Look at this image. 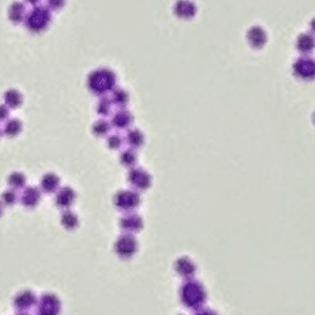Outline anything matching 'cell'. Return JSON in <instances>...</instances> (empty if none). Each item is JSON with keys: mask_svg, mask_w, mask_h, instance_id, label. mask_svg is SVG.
Here are the masks:
<instances>
[{"mask_svg": "<svg viewBox=\"0 0 315 315\" xmlns=\"http://www.w3.org/2000/svg\"><path fill=\"white\" fill-rule=\"evenodd\" d=\"M10 115V108L7 105L0 103V121H7Z\"/></svg>", "mask_w": 315, "mask_h": 315, "instance_id": "32", "label": "cell"}, {"mask_svg": "<svg viewBox=\"0 0 315 315\" xmlns=\"http://www.w3.org/2000/svg\"><path fill=\"white\" fill-rule=\"evenodd\" d=\"M37 302L38 299L34 292L30 290H22L13 299V306L17 310V312L25 314V312L30 311L37 305Z\"/></svg>", "mask_w": 315, "mask_h": 315, "instance_id": "9", "label": "cell"}, {"mask_svg": "<svg viewBox=\"0 0 315 315\" xmlns=\"http://www.w3.org/2000/svg\"><path fill=\"white\" fill-rule=\"evenodd\" d=\"M139 243L134 233H123L116 239L113 244V251L121 260H130L138 252Z\"/></svg>", "mask_w": 315, "mask_h": 315, "instance_id": "5", "label": "cell"}, {"mask_svg": "<svg viewBox=\"0 0 315 315\" xmlns=\"http://www.w3.org/2000/svg\"><path fill=\"white\" fill-rule=\"evenodd\" d=\"M141 203V197L134 189H121L113 196V206L122 212H134Z\"/></svg>", "mask_w": 315, "mask_h": 315, "instance_id": "4", "label": "cell"}, {"mask_svg": "<svg viewBox=\"0 0 315 315\" xmlns=\"http://www.w3.org/2000/svg\"><path fill=\"white\" fill-rule=\"evenodd\" d=\"M310 30L315 34V18H312L311 22H310Z\"/></svg>", "mask_w": 315, "mask_h": 315, "instance_id": "34", "label": "cell"}, {"mask_svg": "<svg viewBox=\"0 0 315 315\" xmlns=\"http://www.w3.org/2000/svg\"><path fill=\"white\" fill-rule=\"evenodd\" d=\"M122 144L123 139L117 134H113V135H110L107 138V146L111 150H118V149L122 148Z\"/></svg>", "mask_w": 315, "mask_h": 315, "instance_id": "30", "label": "cell"}, {"mask_svg": "<svg viewBox=\"0 0 315 315\" xmlns=\"http://www.w3.org/2000/svg\"><path fill=\"white\" fill-rule=\"evenodd\" d=\"M120 164L125 168H133L138 163V154L135 153L133 148L125 149L120 153Z\"/></svg>", "mask_w": 315, "mask_h": 315, "instance_id": "25", "label": "cell"}, {"mask_svg": "<svg viewBox=\"0 0 315 315\" xmlns=\"http://www.w3.org/2000/svg\"><path fill=\"white\" fill-rule=\"evenodd\" d=\"M181 302L192 310H198L206 302L207 292L203 285L194 279H185L179 290Z\"/></svg>", "mask_w": 315, "mask_h": 315, "instance_id": "2", "label": "cell"}, {"mask_svg": "<svg viewBox=\"0 0 315 315\" xmlns=\"http://www.w3.org/2000/svg\"><path fill=\"white\" fill-rule=\"evenodd\" d=\"M292 72L299 80H315V59L311 57H307V55L297 58L292 65Z\"/></svg>", "mask_w": 315, "mask_h": 315, "instance_id": "6", "label": "cell"}, {"mask_svg": "<svg viewBox=\"0 0 315 315\" xmlns=\"http://www.w3.org/2000/svg\"><path fill=\"white\" fill-rule=\"evenodd\" d=\"M76 201V192L71 186H63L58 189L54 203L60 209H70Z\"/></svg>", "mask_w": 315, "mask_h": 315, "instance_id": "13", "label": "cell"}, {"mask_svg": "<svg viewBox=\"0 0 315 315\" xmlns=\"http://www.w3.org/2000/svg\"><path fill=\"white\" fill-rule=\"evenodd\" d=\"M111 123L108 122L105 118H101V120H97L95 123L92 125V134L97 138H103L108 134V131L111 130Z\"/></svg>", "mask_w": 315, "mask_h": 315, "instance_id": "28", "label": "cell"}, {"mask_svg": "<svg viewBox=\"0 0 315 315\" xmlns=\"http://www.w3.org/2000/svg\"><path fill=\"white\" fill-rule=\"evenodd\" d=\"M27 9L22 2H13L8 8V19L13 24H20L25 20Z\"/></svg>", "mask_w": 315, "mask_h": 315, "instance_id": "17", "label": "cell"}, {"mask_svg": "<svg viewBox=\"0 0 315 315\" xmlns=\"http://www.w3.org/2000/svg\"><path fill=\"white\" fill-rule=\"evenodd\" d=\"M25 3H28L29 5L34 7V5H38L40 3V0H25Z\"/></svg>", "mask_w": 315, "mask_h": 315, "instance_id": "33", "label": "cell"}, {"mask_svg": "<svg viewBox=\"0 0 315 315\" xmlns=\"http://www.w3.org/2000/svg\"><path fill=\"white\" fill-rule=\"evenodd\" d=\"M116 87V73L107 67L91 71L87 76V88L96 96H103Z\"/></svg>", "mask_w": 315, "mask_h": 315, "instance_id": "1", "label": "cell"}, {"mask_svg": "<svg viewBox=\"0 0 315 315\" xmlns=\"http://www.w3.org/2000/svg\"><path fill=\"white\" fill-rule=\"evenodd\" d=\"M40 191L42 189L37 188V186H24L19 197L20 203L25 208H34V207H37L40 202V197H42Z\"/></svg>", "mask_w": 315, "mask_h": 315, "instance_id": "12", "label": "cell"}, {"mask_svg": "<svg viewBox=\"0 0 315 315\" xmlns=\"http://www.w3.org/2000/svg\"><path fill=\"white\" fill-rule=\"evenodd\" d=\"M4 214V204L0 202V218H2V216Z\"/></svg>", "mask_w": 315, "mask_h": 315, "instance_id": "35", "label": "cell"}, {"mask_svg": "<svg viewBox=\"0 0 315 315\" xmlns=\"http://www.w3.org/2000/svg\"><path fill=\"white\" fill-rule=\"evenodd\" d=\"M296 49L302 54H309L315 49V38L309 33H302L296 39Z\"/></svg>", "mask_w": 315, "mask_h": 315, "instance_id": "19", "label": "cell"}, {"mask_svg": "<svg viewBox=\"0 0 315 315\" xmlns=\"http://www.w3.org/2000/svg\"><path fill=\"white\" fill-rule=\"evenodd\" d=\"M174 270L183 279H191L197 271V266L189 257H179L174 264Z\"/></svg>", "mask_w": 315, "mask_h": 315, "instance_id": "15", "label": "cell"}, {"mask_svg": "<svg viewBox=\"0 0 315 315\" xmlns=\"http://www.w3.org/2000/svg\"><path fill=\"white\" fill-rule=\"evenodd\" d=\"M27 184V176L20 171H13L8 176V185L13 189H23Z\"/></svg>", "mask_w": 315, "mask_h": 315, "instance_id": "26", "label": "cell"}, {"mask_svg": "<svg viewBox=\"0 0 315 315\" xmlns=\"http://www.w3.org/2000/svg\"><path fill=\"white\" fill-rule=\"evenodd\" d=\"M4 102L10 110H18L24 102V97L17 88H9L4 93Z\"/></svg>", "mask_w": 315, "mask_h": 315, "instance_id": "20", "label": "cell"}, {"mask_svg": "<svg viewBox=\"0 0 315 315\" xmlns=\"http://www.w3.org/2000/svg\"><path fill=\"white\" fill-rule=\"evenodd\" d=\"M111 101L115 106L120 107H126V105L130 101V95H129L128 91L125 88L121 87H115L112 91H111Z\"/></svg>", "mask_w": 315, "mask_h": 315, "instance_id": "23", "label": "cell"}, {"mask_svg": "<svg viewBox=\"0 0 315 315\" xmlns=\"http://www.w3.org/2000/svg\"><path fill=\"white\" fill-rule=\"evenodd\" d=\"M60 185V178L54 173H47L42 176V180H40V189H42L44 193L50 194L54 193L59 189Z\"/></svg>", "mask_w": 315, "mask_h": 315, "instance_id": "18", "label": "cell"}, {"mask_svg": "<svg viewBox=\"0 0 315 315\" xmlns=\"http://www.w3.org/2000/svg\"><path fill=\"white\" fill-rule=\"evenodd\" d=\"M52 22V12L48 7H42V5H34L29 12L27 13L24 24L29 32L42 33L47 30Z\"/></svg>", "mask_w": 315, "mask_h": 315, "instance_id": "3", "label": "cell"}, {"mask_svg": "<svg viewBox=\"0 0 315 315\" xmlns=\"http://www.w3.org/2000/svg\"><path fill=\"white\" fill-rule=\"evenodd\" d=\"M112 101H111L110 97H107L106 95L101 96L100 100H98L97 105H96V112L100 116H107L110 115L111 110H112Z\"/></svg>", "mask_w": 315, "mask_h": 315, "instance_id": "27", "label": "cell"}, {"mask_svg": "<svg viewBox=\"0 0 315 315\" xmlns=\"http://www.w3.org/2000/svg\"><path fill=\"white\" fill-rule=\"evenodd\" d=\"M118 226L126 233H138V232H140L143 229L144 221L138 213L128 212V214L121 217L120 222H118Z\"/></svg>", "mask_w": 315, "mask_h": 315, "instance_id": "10", "label": "cell"}, {"mask_svg": "<svg viewBox=\"0 0 315 315\" xmlns=\"http://www.w3.org/2000/svg\"><path fill=\"white\" fill-rule=\"evenodd\" d=\"M60 309H62V302L59 297L52 292L43 294L37 302V312L39 315L59 314Z\"/></svg>", "mask_w": 315, "mask_h": 315, "instance_id": "7", "label": "cell"}, {"mask_svg": "<svg viewBox=\"0 0 315 315\" xmlns=\"http://www.w3.org/2000/svg\"><path fill=\"white\" fill-rule=\"evenodd\" d=\"M125 139L128 145L133 149H140L144 145V143H145V136L139 129H130V130H128Z\"/></svg>", "mask_w": 315, "mask_h": 315, "instance_id": "21", "label": "cell"}, {"mask_svg": "<svg viewBox=\"0 0 315 315\" xmlns=\"http://www.w3.org/2000/svg\"><path fill=\"white\" fill-rule=\"evenodd\" d=\"M134 122V116L133 113L129 110H126L125 107H120L112 116V120H111V125L113 126L117 130H126L131 126V123Z\"/></svg>", "mask_w": 315, "mask_h": 315, "instance_id": "14", "label": "cell"}, {"mask_svg": "<svg viewBox=\"0 0 315 315\" xmlns=\"http://www.w3.org/2000/svg\"><path fill=\"white\" fill-rule=\"evenodd\" d=\"M60 224L67 231H75L80 224V219H78V216L75 212H72L71 209H65L63 213L60 214Z\"/></svg>", "mask_w": 315, "mask_h": 315, "instance_id": "22", "label": "cell"}, {"mask_svg": "<svg viewBox=\"0 0 315 315\" xmlns=\"http://www.w3.org/2000/svg\"><path fill=\"white\" fill-rule=\"evenodd\" d=\"M247 42L251 45L252 48H256V49H260V48L264 47L267 42V34L264 29H262L260 25H255V27H251L247 32Z\"/></svg>", "mask_w": 315, "mask_h": 315, "instance_id": "16", "label": "cell"}, {"mask_svg": "<svg viewBox=\"0 0 315 315\" xmlns=\"http://www.w3.org/2000/svg\"><path fill=\"white\" fill-rule=\"evenodd\" d=\"M2 135H3V130H2V129H0V138H2Z\"/></svg>", "mask_w": 315, "mask_h": 315, "instance_id": "36", "label": "cell"}, {"mask_svg": "<svg viewBox=\"0 0 315 315\" xmlns=\"http://www.w3.org/2000/svg\"><path fill=\"white\" fill-rule=\"evenodd\" d=\"M312 118H314V123H315V113H314V116H312Z\"/></svg>", "mask_w": 315, "mask_h": 315, "instance_id": "37", "label": "cell"}, {"mask_svg": "<svg viewBox=\"0 0 315 315\" xmlns=\"http://www.w3.org/2000/svg\"><path fill=\"white\" fill-rule=\"evenodd\" d=\"M23 131V123L19 118H9L5 122L4 129H3V134L8 138H15L19 135Z\"/></svg>", "mask_w": 315, "mask_h": 315, "instance_id": "24", "label": "cell"}, {"mask_svg": "<svg viewBox=\"0 0 315 315\" xmlns=\"http://www.w3.org/2000/svg\"><path fill=\"white\" fill-rule=\"evenodd\" d=\"M128 181L136 191H148L151 186L153 179L151 175L144 168H130L128 174Z\"/></svg>", "mask_w": 315, "mask_h": 315, "instance_id": "8", "label": "cell"}, {"mask_svg": "<svg viewBox=\"0 0 315 315\" xmlns=\"http://www.w3.org/2000/svg\"><path fill=\"white\" fill-rule=\"evenodd\" d=\"M0 202H2L5 207L14 206L18 202V194L17 192H15V189L9 188L7 189V191L3 192V193L0 194Z\"/></svg>", "mask_w": 315, "mask_h": 315, "instance_id": "29", "label": "cell"}, {"mask_svg": "<svg viewBox=\"0 0 315 315\" xmlns=\"http://www.w3.org/2000/svg\"><path fill=\"white\" fill-rule=\"evenodd\" d=\"M47 2V7L49 8L50 12H59L66 7L67 0H45Z\"/></svg>", "mask_w": 315, "mask_h": 315, "instance_id": "31", "label": "cell"}, {"mask_svg": "<svg viewBox=\"0 0 315 315\" xmlns=\"http://www.w3.org/2000/svg\"><path fill=\"white\" fill-rule=\"evenodd\" d=\"M173 12L179 19L189 20L196 17L197 4L192 0H176L173 5Z\"/></svg>", "mask_w": 315, "mask_h": 315, "instance_id": "11", "label": "cell"}]
</instances>
